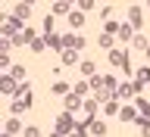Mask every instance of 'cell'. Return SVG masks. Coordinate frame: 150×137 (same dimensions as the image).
Wrapping results in <instances>:
<instances>
[{"label": "cell", "mask_w": 150, "mask_h": 137, "mask_svg": "<svg viewBox=\"0 0 150 137\" xmlns=\"http://www.w3.org/2000/svg\"><path fill=\"white\" fill-rule=\"evenodd\" d=\"M9 75H13L16 81H22V84L28 81V78H25V69H22V65H13V69H9Z\"/></svg>", "instance_id": "ffe728a7"}, {"label": "cell", "mask_w": 150, "mask_h": 137, "mask_svg": "<svg viewBox=\"0 0 150 137\" xmlns=\"http://www.w3.org/2000/svg\"><path fill=\"white\" fill-rule=\"evenodd\" d=\"M84 112L94 115V112H97V100H84Z\"/></svg>", "instance_id": "83f0119b"}, {"label": "cell", "mask_w": 150, "mask_h": 137, "mask_svg": "<svg viewBox=\"0 0 150 137\" xmlns=\"http://www.w3.org/2000/svg\"><path fill=\"white\" fill-rule=\"evenodd\" d=\"M75 6L81 9V13H88V9H94V6H97V3H94V0H78V3H75Z\"/></svg>", "instance_id": "cb8c5ba5"}, {"label": "cell", "mask_w": 150, "mask_h": 137, "mask_svg": "<svg viewBox=\"0 0 150 137\" xmlns=\"http://www.w3.org/2000/svg\"><path fill=\"white\" fill-rule=\"evenodd\" d=\"M128 19H131V28H141V22H144L141 6H128Z\"/></svg>", "instance_id": "4fadbf2b"}, {"label": "cell", "mask_w": 150, "mask_h": 137, "mask_svg": "<svg viewBox=\"0 0 150 137\" xmlns=\"http://www.w3.org/2000/svg\"><path fill=\"white\" fill-rule=\"evenodd\" d=\"M134 84H119V91H116V97H119V100H131V97H134Z\"/></svg>", "instance_id": "30bf717a"}, {"label": "cell", "mask_w": 150, "mask_h": 137, "mask_svg": "<svg viewBox=\"0 0 150 137\" xmlns=\"http://www.w3.org/2000/svg\"><path fill=\"white\" fill-rule=\"evenodd\" d=\"M0 91H3V93H19L16 78H13V75H3V78H0Z\"/></svg>", "instance_id": "8992f818"}, {"label": "cell", "mask_w": 150, "mask_h": 137, "mask_svg": "<svg viewBox=\"0 0 150 137\" xmlns=\"http://www.w3.org/2000/svg\"><path fill=\"white\" fill-rule=\"evenodd\" d=\"M69 13H72V3H66V0H59V3L50 6V16H69Z\"/></svg>", "instance_id": "52a82bcc"}, {"label": "cell", "mask_w": 150, "mask_h": 137, "mask_svg": "<svg viewBox=\"0 0 150 137\" xmlns=\"http://www.w3.org/2000/svg\"><path fill=\"white\" fill-rule=\"evenodd\" d=\"M78 109H84L81 97H78V93H69V97H66V112H69V115H75Z\"/></svg>", "instance_id": "5b68a950"}, {"label": "cell", "mask_w": 150, "mask_h": 137, "mask_svg": "<svg viewBox=\"0 0 150 137\" xmlns=\"http://www.w3.org/2000/svg\"><path fill=\"white\" fill-rule=\"evenodd\" d=\"M134 91H144V84H150V65H141L138 72H134Z\"/></svg>", "instance_id": "6da1fadb"}, {"label": "cell", "mask_w": 150, "mask_h": 137, "mask_svg": "<svg viewBox=\"0 0 150 137\" xmlns=\"http://www.w3.org/2000/svg\"><path fill=\"white\" fill-rule=\"evenodd\" d=\"M103 112H106V115H119V112H122V109H119V100L112 97L110 103H103Z\"/></svg>", "instance_id": "2e32d148"}, {"label": "cell", "mask_w": 150, "mask_h": 137, "mask_svg": "<svg viewBox=\"0 0 150 137\" xmlns=\"http://www.w3.org/2000/svg\"><path fill=\"white\" fill-rule=\"evenodd\" d=\"M110 63L119 65V69H125V75H131V63H128V56L122 53V50H112V53H110Z\"/></svg>", "instance_id": "3957f363"}, {"label": "cell", "mask_w": 150, "mask_h": 137, "mask_svg": "<svg viewBox=\"0 0 150 137\" xmlns=\"http://www.w3.org/2000/svg\"><path fill=\"white\" fill-rule=\"evenodd\" d=\"M88 87H91L88 81H78V84H75V93H78V97H84V93H88Z\"/></svg>", "instance_id": "4316f807"}, {"label": "cell", "mask_w": 150, "mask_h": 137, "mask_svg": "<svg viewBox=\"0 0 150 137\" xmlns=\"http://www.w3.org/2000/svg\"><path fill=\"white\" fill-rule=\"evenodd\" d=\"M131 47H138V50H144V53H147V37H144V34H134V41H131Z\"/></svg>", "instance_id": "44dd1931"}, {"label": "cell", "mask_w": 150, "mask_h": 137, "mask_svg": "<svg viewBox=\"0 0 150 137\" xmlns=\"http://www.w3.org/2000/svg\"><path fill=\"white\" fill-rule=\"evenodd\" d=\"M119 119H122V122H138L141 115H138V109H134V106H122V112H119Z\"/></svg>", "instance_id": "8fae6325"}, {"label": "cell", "mask_w": 150, "mask_h": 137, "mask_svg": "<svg viewBox=\"0 0 150 137\" xmlns=\"http://www.w3.org/2000/svg\"><path fill=\"white\" fill-rule=\"evenodd\" d=\"M19 131H25V128H22V122H19V119H9L6 122V134H19Z\"/></svg>", "instance_id": "ac0fdd59"}, {"label": "cell", "mask_w": 150, "mask_h": 137, "mask_svg": "<svg viewBox=\"0 0 150 137\" xmlns=\"http://www.w3.org/2000/svg\"><path fill=\"white\" fill-rule=\"evenodd\" d=\"M16 19L19 22H28L31 19V3H16Z\"/></svg>", "instance_id": "ba28073f"}, {"label": "cell", "mask_w": 150, "mask_h": 137, "mask_svg": "<svg viewBox=\"0 0 150 137\" xmlns=\"http://www.w3.org/2000/svg\"><path fill=\"white\" fill-rule=\"evenodd\" d=\"M63 47L78 53V50H84V37L81 34H63Z\"/></svg>", "instance_id": "7a4b0ae2"}, {"label": "cell", "mask_w": 150, "mask_h": 137, "mask_svg": "<svg viewBox=\"0 0 150 137\" xmlns=\"http://www.w3.org/2000/svg\"><path fill=\"white\" fill-rule=\"evenodd\" d=\"M134 106H138V112L144 115V119H150V103L144 100V97H138V100H134Z\"/></svg>", "instance_id": "e0dca14e"}, {"label": "cell", "mask_w": 150, "mask_h": 137, "mask_svg": "<svg viewBox=\"0 0 150 137\" xmlns=\"http://www.w3.org/2000/svg\"><path fill=\"white\" fill-rule=\"evenodd\" d=\"M106 131H110V128H106V122H97V119L91 122V134L94 137H106Z\"/></svg>", "instance_id": "5bb4252c"}, {"label": "cell", "mask_w": 150, "mask_h": 137, "mask_svg": "<svg viewBox=\"0 0 150 137\" xmlns=\"http://www.w3.org/2000/svg\"><path fill=\"white\" fill-rule=\"evenodd\" d=\"M3 137H13V134H3Z\"/></svg>", "instance_id": "d6a6232c"}, {"label": "cell", "mask_w": 150, "mask_h": 137, "mask_svg": "<svg viewBox=\"0 0 150 137\" xmlns=\"http://www.w3.org/2000/svg\"><path fill=\"white\" fill-rule=\"evenodd\" d=\"M69 25H72V31L84 25V13H81V9H72V13H69Z\"/></svg>", "instance_id": "7c38bea8"}, {"label": "cell", "mask_w": 150, "mask_h": 137, "mask_svg": "<svg viewBox=\"0 0 150 137\" xmlns=\"http://www.w3.org/2000/svg\"><path fill=\"white\" fill-rule=\"evenodd\" d=\"M44 41H47V47H53V50H66V47H63V37H59V34H44Z\"/></svg>", "instance_id": "9a60e30c"}, {"label": "cell", "mask_w": 150, "mask_h": 137, "mask_svg": "<svg viewBox=\"0 0 150 137\" xmlns=\"http://www.w3.org/2000/svg\"><path fill=\"white\" fill-rule=\"evenodd\" d=\"M53 93H66V97H69V84H66V81H56L53 84Z\"/></svg>", "instance_id": "d4e9b609"}, {"label": "cell", "mask_w": 150, "mask_h": 137, "mask_svg": "<svg viewBox=\"0 0 150 137\" xmlns=\"http://www.w3.org/2000/svg\"><path fill=\"white\" fill-rule=\"evenodd\" d=\"M134 34H138V31H134L128 22H122V28H119V41H125V44H128V41H134Z\"/></svg>", "instance_id": "9c48e42d"}, {"label": "cell", "mask_w": 150, "mask_h": 137, "mask_svg": "<svg viewBox=\"0 0 150 137\" xmlns=\"http://www.w3.org/2000/svg\"><path fill=\"white\" fill-rule=\"evenodd\" d=\"M144 56H147V65H150V47H147V53H144Z\"/></svg>", "instance_id": "1f68e13d"}, {"label": "cell", "mask_w": 150, "mask_h": 137, "mask_svg": "<svg viewBox=\"0 0 150 137\" xmlns=\"http://www.w3.org/2000/svg\"><path fill=\"white\" fill-rule=\"evenodd\" d=\"M44 47H47V41H44V37H38L35 44H31V50H35V53H44Z\"/></svg>", "instance_id": "484cf974"}, {"label": "cell", "mask_w": 150, "mask_h": 137, "mask_svg": "<svg viewBox=\"0 0 150 137\" xmlns=\"http://www.w3.org/2000/svg\"><path fill=\"white\" fill-rule=\"evenodd\" d=\"M94 69H97V65H94L91 59H84V63H81V75H88V78H94Z\"/></svg>", "instance_id": "7402d4cb"}, {"label": "cell", "mask_w": 150, "mask_h": 137, "mask_svg": "<svg viewBox=\"0 0 150 137\" xmlns=\"http://www.w3.org/2000/svg\"><path fill=\"white\" fill-rule=\"evenodd\" d=\"M97 44H100V47H112V34H100V37H97Z\"/></svg>", "instance_id": "f1b7e54d"}, {"label": "cell", "mask_w": 150, "mask_h": 137, "mask_svg": "<svg viewBox=\"0 0 150 137\" xmlns=\"http://www.w3.org/2000/svg\"><path fill=\"white\" fill-rule=\"evenodd\" d=\"M56 128H59V134H72L75 131V119L69 115V112H63V115L56 119Z\"/></svg>", "instance_id": "277c9868"}, {"label": "cell", "mask_w": 150, "mask_h": 137, "mask_svg": "<svg viewBox=\"0 0 150 137\" xmlns=\"http://www.w3.org/2000/svg\"><path fill=\"white\" fill-rule=\"evenodd\" d=\"M50 137H66V134H59V131H53V134H50Z\"/></svg>", "instance_id": "4dcf8cb0"}, {"label": "cell", "mask_w": 150, "mask_h": 137, "mask_svg": "<svg viewBox=\"0 0 150 137\" xmlns=\"http://www.w3.org/2000/svg\"><path fill=\"white\" fill-rule=\"evenodd\" d=\"M119 28H122V25H116V22H106V25H103V34H119Z\"/></svg>", "instance_id": "603a6c76"}, {"label": "cell", "mask_w": 150, "mask_h": 137, "mask_svg": "<svg viewBox=\"0 0 150 137\" xmlns=\"http://www.w3.org/2000/svg\"><path fill=\"white\" fill-rule=\"evenodd\" d=\"M59 56H63V65H75V63H78V56H75V50H63Z\"/></svg>", "instance_id": "d6986e66"}, {"label": "cell", "mask_w": 150, "mask_h": 137, "mask_svg": "<svg viewBox=\"0 0 150 137\" xmlns=\"http://www.w3.org/2000/svg\"><path fill=\"white\" fill-rule=\"evenodd\" d=\"M22 134H25V137H41V128H35V125H28V128L22 131Z\"/></svg>", "instance_id": "f546056e"}]
</instances>
